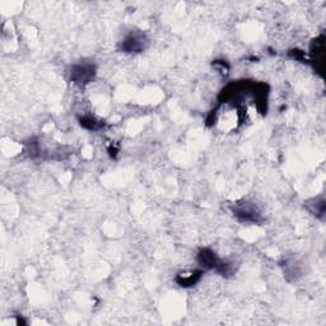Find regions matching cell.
<instances>
[{
    "mask_svg": "<svg viewBox=\"0 0 326 326\" xmlns=\"http://www.w3.org/2000/svg\"><path fill=\"white\" fill-rule=\"evenodd\" d=\"M93 73V67L91 65H78L73 68L72 78L75 82H87L92 78Z\"/></svg>",
    "mask_w": 326,
    "mask_h": 326,
    "instance_id": "cell-1",
    "label": "cell"
}]
</instances>
